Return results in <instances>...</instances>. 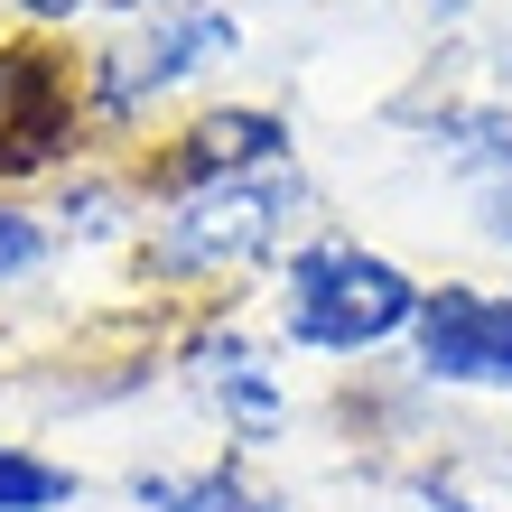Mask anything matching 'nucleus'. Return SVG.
Listing matches in <instances>:
<instances>
[{
    "mask_svg": "<svg viewBox=\"0 0 512 512\" xmlns=\"http://www.w3.org/2000/svg\"><path fill=\"white\" fill-rule=\"evenodd\" d=\"M140 512H280L261 485H243V466H177V475H131Z\"/></svg>",
    "mask_w": 512,
    "mask_h": 512,
    "instance_id": "nucleus-10",
    "label": "nucleus"
},
{
    "mask_svg": "<svg viewBox=\"0 0 512 512\" xmlns=\"http://www.w3.org/2000/svg\"><path fill=\"white\" fill-rule=\"evenodd\" d=\"M419 317V280L354 233H308L280 261V336L298 354H382Z\"/></svg>",
    "mask_w": 512,
    "mask_h": 512,
    "instance_id": "nucleus-1",
    "label": "nucleus"
},
{
    "mask_svg": "<svg viewBox=\"0 0 512 512\" xmlns=\"http://www.w3.org/2000/svg\"><path fill=\"white\" fill-rule=\"evenodd\" d=\"M298 215H308L298 168L224 177V187L168 196V215L140 243V261H149V280H168V289H215V280H243V270L280 261L289 233H298Z\"/></svg>",
    "mask_w": 512,
    "mask_h": 512,
    "instance_id": "nucleus-2",
    "label": "nucleus"
},
{
    "mask_svg": "<svg viewBox=\"0 0 512 512\" xmlns=\"http://www.w3.org/2000/svg\"><path fill=\"white\" fill-rule=\"evenodd\" d=\"M196 382H205V401L233 419V438H243V447H270V438L289 429V382H280V364H270L252 336H233V326L196 336Z\"/></svg>",
    "mask_w": 512,
    "mask_h": 512,
    "instance_id": "nucleus-7",
    "label": "nucleus"
},
{
    "mask_svg": "<svg viewBox=\"0 0 512 512\" xmlns=\"http://www.w3.org/2000/svg\"><path fill=\"white\" fill-rule=\"evenodd\" d=\"M75 149V94L66 66L38 47H0V177L19 168H56Z\"/></svg>",
    "mask_w": 512,
    "mask_h": 512,
    "instance_id": "nucleus-6",
    "label": "nucleus"
},
{
    "mask_svg": "<svg viewBox=\"0 0 512 512\" xmlns=\"http://www.w3.org/2000/svg\"><path fill=\"white\" fill-rule=\"evenodd\" d=\"M19 10H28V19H75L84 0H19Z\"/></svg>",
    "mask_w": 512,
    "mask_h": 512,
    "instance_id": "nucleus-14",
    "label": "nucleus"
},
{
    "mask_svg": "<svg viewBox=\"0 0 512 512\" xmlns=\"http://www.w3.org/2000/svg\"><path fill=\"white\" fill-rule=\"evenodd\" d=\"M261 168H289V122L261 112V103H215V112H196V122L140 168V187L168 205V196L224 187V177H261Z\"/></svg>",
    "mask_w": 512,
    "mask_h": 512,
    "instance_id": "nucleus-5",
    "label": "nucleus"
},
{
    "mask_svg": "<svg viewBox=\"0 0 512 512\" xmlns=\"http://www.w3.org/2000/svg\"><path fill=\"white\" fill-rule=\"evenodd\" d=\"M410 494H419V503H438V512H512V447L475 438V447H457V457L419 466V475H410Z\"/></svg>",
    "mask_w": 512,
    "mask_h": 512,
    "instance_id": "nucleus-9",
    "label": "nucleus"
},
{
    "mask_svg": "<svg viewBox=\"0 0 512 512\" xmlns=\"http://www.w3.org/2000/svg\"><path fill=\"white\" fill-rule=\"evenodd\" d=\"M410 373L429 391H485L503 401L512 391V289L485 280H438L419 289V317H410Z\"/></svg>",
    "mask_w": 512,
    "mask_h": 512,
    "instance_id": "nucleus-3",
    "label": "nucleus"
},
{
    "mask_svg": "<svg viewBox=\"0 0 512 512\" xmlns=\"http://www.w3.org/2000/svg\"><path fill=\"white\" fill-rule=\"evenodd\" d=\"M38 261H47V224L28 215V205H0V289L28 280Z\"/></svg>",
    "mask_w": 512,
    "mask_h": 512,
    "instance_id": "nucleus-12",
    "label": "nucleus"
},
{
    "mask_svg": "<svg viewBox=\"0 0 512 512\" xmlns=\"http://www.w3.org/2000/svg\"><path fill=\"white\" fill-rule=\"evenodd\" d=\"M75 494H84L75 466H56V457H38V447L0 438V512H66Z\"/></svg>",
    "mask_w": 512,
    "mask_h": 512,
    "instance_id": "nucleus-11",
    "label": "nucleus"
},
{
    "mask_svg": "<svg viewBox=\"0 0 512 512\" xmlns=\"http://www.w3.org/2000/svg\"><path fill=\"white\" fill-rule=\"evenodd\" d=\"M485 233H494V243L512 252V187H494V215H485Z\"/></svg>",
    "mask_w": 512,
    "mask_h": 512,
    "instance_id": "nucleus-13",
    "label": "nucleus"
},
{
    "mask_svg": "<svg viewBox=\"0 0 512 512\" xmlns=\"http://www.w3.org/2000/svg\"><path fill=\"white\" fill-rule=\"evenodd\" d=\"M419 140L438 149L447 168L485 177V187H512V103H438Z\"/></svg>",
    "mask_w": 512,
    "mask_h": 512,
    "instance_id": "nucleus-8",
    "label": "nucleus"
},
{
    "mask_svg": "<svg viewBox=\"0 0 512 512\" xmlns=\"http://www.w3.org/2000/svg\"><path fill=\"white\" fill-rule=\"evenodd\" d=\"M215 56H233V19H224V10H205V0H196V10H168L149 38L94 56V75H84V103H94V122H131L149 94L187 84L196 66H215Z\"/></svg>",
    "mask_w": 512,
    "mask_h": 512,
    "instance_id": "nucleus-4",
    "label": "nucleus"
}]
</instances>
